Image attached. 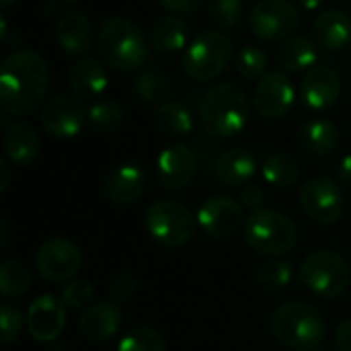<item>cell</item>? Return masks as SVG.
<instances>
[{
    "label": "cell",
    "instance_id": "obj_28",
    "mask_svg": "<svg viewBox=\"0 0 351 351\" xmlns=\"http://www.w3.org/2000/svg\"><path fill=\"white\" fill-rule=\"evenodd\" d=\"M154 125L160 134L169 136V138H185L193 132L195 128V119H193V111L181 103V101H167L160 107H156L154 113Z\"/></svg>",
    "mask_w": 351,
    "mask_h": 351
},
{
    "label": "cell",
    "instance_id": "obj_49",
    "mask_svg": "<svg viewBox=\"0 0 351 351\" xmlns=\"http://www.w3.org/2000/svg\"><path fill=\"white\" fill-rule=\"evenodd\" d=\"M321 351H325V350H321Z\"/></svg>",
    "mask_w": 351,
    "mask_h": 351
},
{
    "label": "cell",
    "instance_id": "obj_30",
    "mask_svg": "<svg viewBox=\"0 0 351 351\" xmlns=\"http://www.w3.org/2000/svg\"><path fill=\"white\" fill-rule=\"evenodd\" d=\"M263 179L274 187H292L300 177L298 162L286 152H271L261 167Z\"/></svg>",
    "mask_w": 351,
    "mask_h": 351
},
{
    "label": "cell",
    "instance_id": "obj_12",
    "mask_svg": "<svg viewBox=\"0 0 351 351\" xmlns=\"http://www.w3.org/2000/svg\"><path fill=\"white\" fill-rule=\"evenodd\" d=\"M88 121V111L82 99L76 95H56L43 103L39 113V123L43 132L58 140H70L78 136Z\"/></svg>",
    "mask_w": 351,
    "mask_h": 351
},
{
    "label": "cell",
    "instance_id": "obj_24",
    "mask_svg": "<svg viewBox=\"0 0 351 351\" xmlns=\"http://www.w3.org/2000/svg\"><path fill=\"white\" fill-rule=\"evenodd\" d=\"M257 173V158L251 150L237 146L224 150L214 165L216 179L226 187H245Z\"/></svg>",
    "mask_w": 351,
    "mask_h": 351
},
{
    "label": "cell",
    "instance_id": "obj_44",
    "mask_svg": "<svg viewBox=\"0 0 351 351\" xmlns=\"http://www.w3.org/2000/svg\"><path fill=\"white\" fill-rule=\"evenodd\" d=\"M0 175H2V179H0V193H4L8 189V185H10V169H8L6 160H0Z\"/></svg>",
    "mask_w": 351,
    "mask_h": 351
},
{
    "label": "cell",
    "instance_id": "obj_17",
    "mask_svg": "<svg viewBox=\"0 0 351 351\" xmlns=\"http://www.w3.org/2000/svg\"><path fill=\"white\" fill-rule=\"evenodd\" d=\"M25 321L33 339L49 343L58 339L66 327V304L53 294H41L31 302Z\"/></svg>",
    "mask_w": 351,
    "mask_h": 351
},
{
    "label": "cell",
    "instance_id": "obj_18",
    "mask_svg": "<svg viewBox=\"0 0 351 351\" xmlns=\"http://www.w3.org/2000/svg\"><path fill=\"white\" fill-rule=\"evenodd\" d=\"M146 189V171L138 162H123L111 169L103 181V193L113 206H130Z\"/></svg>",
    "mask_w": 351,
    "mask_h": 351
},
{
    "label": "cell",
    "instance_id": "obj_21",
    "mask_svg": "<svg viewBox=\"0 0 351 351\" xmlns=\"http://www.w3.org/2000/svg\"><path fill=\"white\" fill-rule=\"evenodd\" d=\"M341 128L325 115L306 119L298 130V144L313 156H329L341 146Z\"/></svg>",
    "mask_w": 351,
    "mask_h": 351
},
{
    "label": "cell",
    "instance_id": "obj_27",
    "mask_svg": "<svg viewBox=\"0 0 351 351\" xmlns=\"http://www.w3.org/2000/svg\"><path fill=\"white\" fill-rule=\"evenodd\" d=\"M189 23L181 14L160 16L150 31V45L160 53H177L189 43Z\"/></svg>",
    "mask_w": 351,
    "mask_h": 351
},
{
    "label": "cell",
    "instance_id": "obj_45",
    "mask_svg": "<svg viewBox=\"0 0 351 351\" xmlns=\"http://www.w3.org/2000/svg\"><path fill=\"white\" fill-rule=\"evenodd\" d=\"M298 6H302L304 10H319L327 4V0H296Z\"/></svg>",
    "mask_w": 351,
    "mask_h": 351
},
{
    "label": "cell",
    "instance_id": "obj_38",
    "mask_svg": "<svg viewBox=\"0 0 351 351\" xmlns=\"http://www.w3.org/2000/svg\"><path fill=\"white\" fill-rule=\"evenodd\" d=\"M95 296V288L88 280H70L62 290V302L68 308H86Z\"/></svg>",
    "mask_w": 351,
    "mask_h": 351
},
{
    "label": "cell",
    "instance_id": "obj_10",
    "mask_svg": "<svg viewBox=\"0 0 351 351\" xmlns=\"http://www.w3.org/2000/svg\"><path fill=\"white\" fill-rule=\"evenodd\" d=\"M343 185L329 177H313L300 187V204L308 218L319 224H337L348 208Z\"/></svg>",
    "mask_w": 351,
    "mask_h": 351
},
{
    "label": "cell",
    "instance_id": "obj_15",
    "mask_svg": "<svg viewBox=\"0 0 351 351\" xmlns=\"http://www.w3.org/2000/svg\"><path fill=\"white\" fill-rule=\"evenodd\" d=\"M294 101L296 88L290 76H286L282 70H271L263 78H259L253 93L255 109L265 119H282L284 115L290 113Z\"/></svg>",
    "mask_w": 351,
    "mask_h": 351
},
{
    "label": "cell",
    "instance_id": "obj_6",
    "mask_svg": "<svg viewBox=\"0 0 351 351\" xmlns=\"http://www.w3.org/2000/svg\"><path fill=\"white\" fill-rule=\"evenodd\" d=\"M232 58V39L220 29H206L183 49L181 66L187 78L195 82H212L222 72H226Z\"/></svg>",
    "mask_w": 351,
    "mask_h": 351
},
{
    "label": "cell",
    "instance_id": "obj_47",
    "mask_svg": "<svg viewBox=\"0 0 351 351\" xmlns=\"http://www.w3.org/2000/svg\"><path fill=\"white\" fill-rule=\"evenodd\" d=\"M60 2H64V4H78L80 0H60Z\"/></svg>",
    "mask_w": 351,
    "mask_h": 351
},
{
    "label": "cell",
    "instance_id": "obj_11",
    "mask_svg": "<svg viewBox=\"0 0 351 351\" xmlns=\"http://www.w3.org/2000/svg\"><path fill=\"white\" fill-rule=\"evenodd\" d=\"M35 271L51 284H64L82 269V251L76 243L64 237L47 239L35 253Z\"/></svg>",
    "mask_w": 351,
    "mask_h": 351
},
{
    "label": "cell",
    "instance_id": "obj_13",
    "mask_svg": "<svg viewBox=\"0 0 351 351\" xmlns=\"http://www.w3.org/2000/svg\"><path fill=\"white\" fill-rule=\"evenodd\" d=\"M245 208L241 202L214 195L208 197L197 210V226L212 239H228L245 228Z\"/></svg>",
    "mask_w": 351,
    "mask_h": 351
},
{
    "label": "cell",
    "instance_id": "obj_37",
    "mask_svg": "<svg viewBox=\"0 0 351 351\" xmlns=\"http://www.w3.org/2000/svg\"><path fill=\"white\" fill-rule=\"evenodd\" d=\"M23 325H27V321L23 319L21 311H19L14 304L4 302L2 308H0V327H2L0 343H2L4 348H6V346H12V343L21 337Z\"/></svg>",
    "mask_w": 351,
    "mask_h": 351
},
{
    "label": "cell",
    "instance_id": "obj_5",
    "mask_svg": "<svg viewBox=\"0 0 351 351\" xmlns=\"http://www.w3.org/2000/svg\"><path fill=\"white\" fill-rule=\"evenodd\" d=\"M243 237L249 249L263 257H284L298 245V228L286 214L261 208L249 214Z\"/></svg>",
    "mask_w": 351,
    "mask_h": 351
},
{
    "label": "cell",
    "instance_id": "obj_7",
    "mask_svg": "<svg viewBox=\"0 0 351 351\" xmlns=\"http://www.w3.org/2000/svg\"><path fill=\"white\" fill-rule=\"evenodd\" d=\"M144 228L156 245L179 249L193 239L197 216L177 199H156L144 212Z\"/></svg>",
    "mask_w": 351,
    "mask_h": 351
},
{
    "label": "cell",
    "instance_id": "obj_46",
    "mask_svg": "<svg viewBox=\"0 0 351 351\" xmlns=\"http://www.w3.org/2000/svg\"><path fill=\"white\" fill-rule=\"evenodd\" d=\"M19 0H0V4H2V8H10V6H14Z\"/></svg>",
    "mask_w": 351,
    "mask_h": 351
},
{
    "label": "cell",
    "instance_id": "obj_25",
    "mask_svg": "<svg viewBox=\"0 0 351 351\" xmlns=\"http://www.w3.org/2000/svg\"><path fill=\"white\" fill-rule=\"evenodd\" d=\"M41 150L39 134L25 121H14L4 132V154L14 167H29Z\"/></svg>",
    "mask_w": 351,
    "mask_h": 351
},
{
    "label": "cell",
    "instance_id": "obj_3",
    "mask_svg": "<svg viewBox=\"0 0 351 351\" xmlns=\"http://www.w3.org/2000/svg\"><path fill=\"white\" fill-rule=\"evenodd\" d=\"M97 47L103 62L117 72H132L148 62V39L128 16H109L101 23Z\"/></svg>",
    "mask_w": 351,
    "mask_h": 351
},
{
    "label": "cell",
    "instance_id": "obj_23",
    "mask_svg": "<svg viewBox=\"0 0 351 351\" xmlns=\"http://www.w3.org/2000/svg\"><path fill=\"white\" fill-rule=\"evenodd\" d=\"M313 39L319 47L339 51L351 45V16L339 8L319 12L311 25Z\"/></svg>",
    "mask_w": 351,
    "mask_h": 351
},
{
    "label": "cell",
    "instance_id": "obj_41",
    "mask_svg": "<svg viewBox=\"0 0 351 351\" xmlns=\"http://www.w3.org/2000/svg\"><path fill=\"white\" fill-rule=\"evenodd\" d=\"M333 343L337 351H351V317L337 323L333 331Z\"/></svg>",
    "mask_w": 351,
    "mask_h": 351
},
{
    "label": "cell",
    "instance_id": "obj_19",
    "mask_svg": "<svg viewBox=\"0 0 351 351\" xmlns=\"http://www.w3.org/2000/svg\"><path fill=\"white\" fill-rule=\"evenodd\" d=\"M123 323V313L119 304L115 302H95L88 304L80 319H78V331L82 337L90 343H103L111 339Z\"/></svg>",
    "mask_w": 351,
    "mask_h": 351
},
{
    "label": "cell",
    "instance_id": "obj_33",
    "mask_svg": "<svg viewBox=\"0 0 351 351\" xmlns=\"http://www.w3.org/2000/svg\"><path fill=\"white\" fill-rule=\"evenodd\" d=\"M125 113L119 103L103 99L95 101L88 109V125L99 134H113L123 125Z\"/></svg>",
    "mask_w": 351,
    "mask_h": 351
},
{
    "label": "cell",
    "instance_id": "obj_34",
    "mask_svg": "<svg viewBox=\"0 0 351 351\" xmlns=\"http://www.w3.org/2000/svg\"><path fill=\"white\" fill-rule=\"evenodd\" d=\"M267 66H269V58L257 45H245V47H241L234 53V68L247 80H259V78H263L269 72Z\"/></svg>",
    "mask_w": 351,
    "mask_h": 351
},
{
    "label": "cell",
    "instance_id": "obj_26",
    "mask_svg": "<svg viewBox=\"0 0 351 351\" xmlns=\"http://www.w3.org/2000/svg\"><path fill=\"white\" fill-rule=\"evenodd\" d=\"M317 41L306 35H292L284 39L276 51L278 66L286 72H308L317 64Z\"/></svg>",
    "mask_w": 351,
    "mask_h": 351
},
{
    "label": "cell",
    "instance_id": "obj_1",
    "mask_svg": "<svg viewBox=\"0 0 351 351\" xmlns=\"http://www.w3.org/2000/svg\"><path fill=\"white\" fill-rule=\"evenodd\" d=\"M49 86L45 60L31 49H16L4 56L0 66V105L6 115L25 117L35 111Z\"/></svg>",
    "mask_w": 351,
    "mask_h": 351
},
{
    "label": "cell",
    "instance_id": "obj_40",
    "mask_svg": "<svg viewBox=\"0 0 351 351\" xmlns=\"http://www.w3.org/2000/svg\"><path fill=\"white\" fill-rule=\"evenodd\" d=\"M239 202L243 204V208L255 212V210H261L263 204H265V191L255 185V183H249L241 189V195H239Z\"/></svg>",
    "mask_w": 351,
    "mask_h": 351
},
{
    "label": "cell",
    "instance_id": "obj_36",
    "mask_svg": "<svg viewBox=\"0 0 351 351\" xmlns=\"http://www.w3.org/2000/svg\"><path fill=\"white\" fill-rule=\"evenodd\" d=\"M208 12L220 29H237L245 19L243 0H212Z\"/></svg>",
    "mask_w": 351,
    "mask_h": 351
},
{
    "label": "cell",
    "instance_id": "obj_48",
    "mask_svg": "<svg viewBox=\"0 0 351 351\" xmlns=\"http://www.w3.org/2000/svg\"><path fill=\"white\" fill-rule=\"evenodd\" d=\"M350 70H351V58H350Z\"/></svg>",
    "mask_w": 351,
    "mask_h": 351
},
{
    "label": "cell",
    "instance_id": "obj_32",
    "mask_svg": "<svg viewBox=\"0 0 351 351\" xmlns=\"http://www.w3.org/2000/svg\"><path fill=\"white\" fill-rule=\"evenodd\" d=\"M294 278V267L290 261H286L284 257H274L269 259L267 263H263L259 269H257V286L263 290V292H269V294H276V292H282L290 286Z\"/></svg>",
    "mask_w": 351,
    "mask_h": 351
},
{
    "label": "cell",
    "instance_id": "obj_22",
    "mask_svg": "<svg viewBox=\"0 0 351 351\" xmlns=\"http://www.w3.org/2000/svg\"><path fill=\"white\" fill-rule=\"evenodd\" d=\"M93 23L80 10H68L56 23V39L66 56L82 58V53H86L93 45Z\"/></svg>",
    "mask_w": 351,
    "mask_h": 351
},
{
    "label": "cell",
    "instance_id": "obj_31",
    "mask_svg": "<svg viewBox=\"0 0 351 351\" xmlns=\"http://www.w3.org/2000/svg\"><path fill=\"white\" fill-rule=\"evenodd\" d=\"M33 282L31 269L19 259H8L0 265V294L4 300L19 298L29 292Z\"/></svg>",
    "mask_w": 351,
    "mask_h": 351
},
{
    "label": "cell",
    "instance_id": "obj_16",
    "mask_svg": "<svg viewBox=\"0 0 351 351\" xmlns=\"http://www.w3.org/2000/svg\"><path fill=\"white\" fill-rule=\"evenodd\" d=\"M300 101L315 113L329 111L341 97V78L331 66H313L298 86Z\"/></svg>",
    "mask_w": 351,
    "mask_h": 351
},
{
    "label": "cell",
    "instance_id": "obj_35",
    "mask_svg": "<svg viewBox=\"0 0 351 351\" xmlns=\"http://www.w3.org/2000/svg\"><path fill=\"white\" fill-rule=\"evenodd\" d=\"M117 351H167V339L154 327H136L119 339Z\"/></svg>",
    "mask_w": 351,
    "mask_h": 351
},
{
    "label": "cell",
    "instance_id": "obj_43",
    "mask_svg": "<svg viewBox=\"0 0 351 351\" xmlns=\"http://www.w3.org/2000/svg\"><path fill=\"white\" fill-rule=\"evenodd\" d=\"M337 181H339L343 187L351 189V154L341 158V162H339V167H337Z\"/></svg>",
    "mask_w": 351,
    "mask_h": 351
},
{
    "label": "cell",
    "instance_id": "obj_9",
    "mask_svg": "<svg viewBox=\"0 0 351 351\" xmlns=\"http://www.w3.org/2000/svg\"><path fill=\"white\" fill-rule=\"evenodd\" d=\"M300 25V10L292 0H259L249 12L251 33L267 43H282Z\"/></svg>",
    "mask_w": 351,
    "mask_h": 351
},
{
    "label": "cell",
    "instance_id": "obj_29",
    "mask_svg": "<svg viewBox=\"0 0 351 351\" xmlns=\"http://www.w3.org/2000/svg\"><path fill=\"white\" fill-rule=\"evenodd\" d=\"M132 90L134 95L140 99V103L144 105H152V107H160L162 103L171 101V80L169 76L158 70V68H148L144 72H140L134 82H132Z\"/></svg>",
    "mask_w": 351,
    "mask_h": 351
},
{
    "label": "cell",
    "instance_id": "obj_14",
    "mask_svg": "<svg viewBox=\"0 0 351 351\" xmlns=\"http://www.w3.org/2000/svg\"><path fill=\"white\" fill-rule=\"evenodd\" d=\"M199 169L193 148L181 142H173L156 158V181L167 191H181L195 179Z\"/></svg>",
    "mask_w": 351,
    "mask_h": 351
},
{
    "label": "cell",
    "instance_id": "obj_8",
    "mask_svg": "<svg viewBox=\"0 0 351 351\" xmlns=\"http://www.w3.org/2000/svg\"><path fill=\"white\" fill-rule=\"evenodd\" d=\"M302 286L321 298H339L351 282V267L343 255L319 249L304 257L298 269Z\"/></svg>",
    "mask_w": 351,
    "mask_h": 351
},
{
    "label": "cell",
    "instance_id": "obj_20",
    "mask_svg": "<svg viewBox=\"0 0 351 351\" xmlns=\"http://www.w3.org/2000/svg\"><path fill=\"white\" fill-rule=\"evenodd\" d=\"M68 80H70L72 93L82 101H97L99 97L105 95L109 86V74H107L105 64L88 56L78 58L70 66Z\"/></svg>",
    "mask_w": 351,
    "mask_h": 351
},
{
    "label": "cell",
    "instance_id": "obj_42",
    "mask_svg": "<svg viewBox=\"0 0 351 351\" xmlns=\"http://www.w3.org/2000/svg\"><path fill=\"white\" fill-rule=\"evenodd\" d=\"M158 4L173 14H187L195 12L204 4V0H158Z\"/></svg>",
    "mask_w": 351,
    "mask_h": 351
},
{
    "label": "cell",
    "instance_id": "obj_39",
    "mask_svg": "<svg viewBox=\"0 0 351 351\" xmlns=\"http://www.w3.org/2000/svg\"><path fill=\"white\" fill-rule=\"evenodd\" d=\"M136 286H138L136 278H134L132 274H128V271H121V274H117V276L111 280V284H109V294H111V298H113L115 302H128V300L134 298Z\"/></svg>",
    "mask_w": 351,
    "mask_h": 351
},
{
    "label": "cell",
    "instance_id": "obj_2",
    "mask_svg": "<svg viewBox=\"0 0 351 351\" xmlns=\"http://www.w3.org/2000/svg\"><path fill=\"white\" fill-rule=\"evenodd\" d=\"M251 115V103L243 86L237 82H218L202 99L199 105V125L212 138H232L239 136Z\"/></svg>",
    "mask_w": 351,
    "mask_h": 351
},
{
    "label": "cell",
    "instance_id": "obj_4",
    "mask_svg": "<svg viewBox=\"0 0 351 351\" xmlns=\"http://www.w3.org/2000/svg\"><path fill=\"white\" fill-rule=\"evenodd\" d=\"M274 337L292 351H317L327 339L323 313L308 302H286L271 313Z\"/></svg>",
    "mask_w": 351,
    "mask_h": 351
}]
</instances>
